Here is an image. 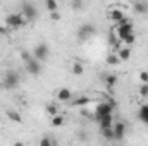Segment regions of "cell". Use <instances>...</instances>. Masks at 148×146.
<instances>
[{"instance_id":"6da1fadb","label":"cell","mask_w":148,"mask_h":146,"mask_svg":"<svg viewBox=\"0 0 148 146\" xmlns=\"http://www.w3.org/2000/svg\"><path fill=\"white\" fill-rule=\"evenodd\" d=\"M21 83V76L16 71H7L3 74V88L5 89H16Z\"/></svg>"},{"instance_id":"7a4b0ae2","label":"cell","mask_w":148,"mask_h":146,"mask_svg":"<svg viewBox=\"0 0 148 146\" xmlns=\"http://www.w3.org/2000/svg\"><path fill=\"white\" fill-rule=\"evenodd\" d=\"M5 24L12 29H17V28H23L26 24V19L23 14H9L7 19H5Z\"/></svg>"},{"instance_id":"3957f363","label":"cell","mask_w":148,"mask_h":146,"mask_svg":"<svg viewBox=\"0 0 148 146\" xmlns=\"http://www.w3.org/2000/svg\"><path fill=\"white\" fill-rule=\"evenodd\" d=\"M21 14L24 16V19H26L28 23H33V21L36 19V16H38L36 7H35L33 3H29V2H24V3H23V7H21Z\"/></svg>"},{"instance_id":"277c9868","label":"cell","mask_w":148,"mask_h":146,"mask_svg":"<svg viewBox=\"0 0 148 146\" xmlns=\"http://www.w3.org/2000/svg\"><path fill=\"white\" fill-rule=\"evenodd\" d=\"M114 108H115L114 102H100L95 108V119H98L102 115H107V113H114Z\"/></svg>"},{"instance_id":"5b68a950","label":"cell","mask_w":148,"mask_h":146,"mask_svg":"<svg viewBox=\"0 0 148 146\" xmlns=\"http://www.w3.org/2000/svg\"><path fill=\"white\" fill-rule=\"evenodd\" d=\"M95 33H97V28H95L91 23H88V24H83V26L79 28L77 38H79V41H84V40H88V38L95 36Z\"/></svg>"},{"instance_id":"8992f818","label":"cell","mask_w":148,"mask_h":146,"mask_svg":"<svg viewBox=\"0 0 148 146\" xmlns=\"http://www.w3.org/2000/svg\"><path fill=\"white\" fill-rule=\"evenodd\" d=\"M33 55H35V59L40 60V62L47 60V59H48V55H50L48 45H47V43H40V45H36V46H35V50H33Z\"/></svg>"},{"instance_id":"52a82bcc","label":"cell","mask_w":148,"mask_h":146,"mask_svg":"<svg viewBox=\"0 0 148 146\" xmlns=\"http://www.w3.org/2000/svg\"><path fill=\"white\" fill-rule=\"evenodd\" d=\"M24 65H26V71L28 74H31V76H38V74L41 72V64H40V60L36 59H29V60H26L24 62Z\"/></svg>"},{"instance_id":"ba28073f","label":"cell","mask_w":148,"mask_h":146,"mask_svg":"<svg viewBox=\"0 0 148 146\" xmlns=\"http://www.w3.org/2000/svg\"><path fill=\"white\" fill-rule=\"evenodd\" d=\"M112 129H114V139L121 141V139L126 136V124H124V122H115V124L112 126Z\"/></svg>"},{"instance_id":"9c48e42d","label":"cell","mask_w":148,"mask_h":146,"mask_svg":"<svg viewBox=\"0 0 148 146\" xmlns=\"http://www.w3.org/2000/svg\"><path fill=\"white\" fill-rule=\"evenodd\" d=\"M97 120H98L100 129H107V127H112V126H114V117H112V113L102 115V117H98Z\"/></svg>"},{"instance_id":"30bf717a","label":"cell","mask_w":148,"mask_h":146,"mask_svg":"<svg viewBox=\"0 0 148 146\" xmlns=\"http://www.w3.org/2000/svg\"><path fill=\"white\" fill-rule=\"evenodd\" d=\"M57 98H59L60 102H69V100L73 98V93H71L69 88H60V89L57 91Z\"/></svg>"},{"instance_id":"8fae6325","label":"cell","mask_w":148,"mask_h":146,"mask_svg":"<svg viewBox=\"0 0 148 146\" xmlns=\"http://www.w3.org/2000/svg\"><path fill=\"white\" fill-rule=\"evenodd\" d=\"M115 53L119 55L121 62H126V60H129V57H131V46H122V48H119Z\"/></svg>"},{"instance_id":"7c38bea8","label":"cell","mask_w":148,"mask_h":146,"mask_svg":"<svg viewBox=\"0 0 148 146\" xmlns=\"http://www.w3.org/2000/svg\"><path fill=\"white\" fill-rule=\"evenodd\" d=\"M134 12L136 14H147L148 12V3L145 0H136V3H134Z\"/></svg>"},{"instance_id":"4fadbf2b","label":"cell","mask_w":148,"mask_h":146,"mask_svg":"<svg viewBox=\"0 0 148 146\" xmlns=\"http://www.w3.org/2000/svg\"><path fill=\"white\" fill-rule=\"evenodd\" d=\"M122 17H124V14H122V10H121V9H110V12H109V19H110V21L119 23Z\"/></svg>"},{"instance_id":"5bb4252c","label":"cell","mask_w":148,"mask_h":146,"mask_svg":"<svg viewBox=\"0 0 148 146\" xmlns=\"http://www.w3.org/2000/svg\"><path fill=\"white\" fill-rule=\"evenodd\" d=\"M138 119H140L143 124L148 126V105H141V107H140V110H138Z\"/></svg>"},{"instance_id":"9a60e30c","label":"cell","mask_w":148,"mask_h":146,"mask_svg":"<svg viewBox=\"0 0 148 146\" xmlns=\"http://www.w3.org/2000/svg\"><path fill=\"white\" fill-rule=\"evenodd\" d=\"M103 83H105V86L112 89V88H115V84H117V77L114 76V74H109V76H105L103 77Z\"/></svg>"},{"instance_id":"2e32d148","label":"cell","mask_w":148,"mask_h":146,"mask_svg":"<svg viewBox=\"0 0 148 146\" xmlns=\"http://www.w3.org/2000/svg\"><path fill=\"white\" fill-rule=\"evenodd\" d=\"M45 7H47V10L52 14V12L59 10V2H57V0H45Z\"/></svg>"},{"instance_id":"e0dca14e","label":"cell","mask_w":148,"mask_h":146,"mask_svg":"<svg viewBox=\"0 0 148 146\" xmlns=\"http://www.w3.org/2000/svg\"><path fill=\"white\" fill-rule=\"evenodd\" d=\"M90 103V98L88 96H79V98H74L73 105L74 107H84V105H88Z\"/></svg>"},{"instance_id":"ac0fdd59","label":"cell","mask_w":148,"mask_h":146,"mask_svg":"<svg viewBox=\"0 0 148 146\" xmlns=\"http://www.w3.org/2000/svg\"><path fill=\"white\" fill-rule=\"evenodd\" d=\"M107 64H109V65H117V64H121V59H119V55H117L115 52H112L110 55L107 57Z\"/></svg>"},{"instance_id":"d6986e66","label":"cell","mask_w":148,"mask_h":146,"mask_svg":"<svg viewBox=\"0 0 148 146\" xmlns=\"http://www.w3.org/2000/svg\"><path fill=\"white\" fill-rule=\"evenodd\" d=\"M7 117H9L12 122H21V113L16 112V110H9V112H7Z\"/></svg>"},{"instance_id":"ffe728a7","label":"cell","mask_w":148,"mask_h":146,"mask_svg":"<svg viewBox=\"0 0 148 146\" xmlns=\"http://www.w3.org/2000/svg\"><path fill=\"white\" fill-rule=\"evenodd\" d=\"M62 124H64V117H62V115H59V113H57V115H53V119H52V126H53V127H60Z\"/></svg>"},{"instance_id":"44dd1931","label":"cell","mask_w":148,"mask_h":146,"mask_svg":"<svg viewBox=\"0 0 148 146\" xmlns=\"http://www.w3.org/2000/svg\"><path fill=\"white\" fill-rule=\"evenodd\" d=\"M83 64H79V62H74L73 64V74H76V76H81L83 74Z\"/></svg>"},{"instance_id":"7402d4cb","label":"cell","mask_w":148,"mask_h":146,"mask_svg":"<svg viewBox=\"0 0 148 146\" xmlns=\"http://www.w3.org/2000/svg\"><path fill=\"white\" fill-rule=\"evenodd\" d=\"M57 112H59V108H57L55 103H48V105H47V113H48V115L53 117V115H57Z\"/></svg>"},{"instance_id":"603a6c76","label":"cell","mask_w":148,"mask_h":146,"mask_svg":"<svg viewBox=\"0 0 148 146\" xmlns=\"http://www.w3.org/2000/svg\"><path fill=\"white\" fill-rule=\"evenodd\" d=\"M100 131H102L103 138H107V139H114V129H112V127H107V129H100Z\"/></svg>"},{"instance_id":"cb8c5ba5","label":"cell","mask_w":148,"mask_h":146,"mask_svg":"<svg viewBox=\"0 0 148 146\" xmlns=\"http://www.w3.org/2000/svg\"><path fill=\"white\" fill-rule=\"evenodd\" d=\"M134 40H136V36H134V33H131V35H127V36L124 38L122 41H124V43H126L127 46H131V45L134 43Z\"/></svg>"},{"instance_id":"d4e9b609","label":"cell","mask_w":148,"mask_h":146,"mask_svg":"<svg viewBox=\"0 0 148 146\" xmlns=\"http://www.w3.org/2000/svg\"><path fill=\"white\" fill-rule=\"evenodd\" d=\"M71 3H73L74 10H81L83 9V0H71Z\"/></svg>"},{"instance_id":"484cf974","label":"cell","mask_w":148,"mask_h":146,"mask_svg":"<svg viewBox=\"0 0 148 146\" xmlns=\"http://www.w3.org/2000/svg\"><path fill=\"white\" fill-rule=\"evenodd\" d=\"M140 95H141V96H148V83H141Z\"/></svg>"},{"instance_id":"4316f807","label":"cell","mask_w":148,"mask_h":146,"mask_svg":"<svg viewBox=\"0 0 148 146\" xmlns=\"http://www.w3.org/2000/svg\"><path fill=\"white\" fill-rule=\"evenodd\" d=\"M140 81H141V83H148V72L147 71H141V72H140Z\"/></svg>"},{"instance_id":"83f0119b","label":"cell","mask_w":148,"mask_h":146,"mask_svg":"<svg viewBox=\"0 0 148 146\" xmlns=\"http://www.w3.org/2000/svg\"><path fill=\"white\" fill-rule=\"evenodd\" d=\"M40 145H41V146H52V145H53V141H52V139H48V138H43V139L40 141Z\"/></svg>"},{"instance_id":"f1b7e54d","label":"cell","mask_w":148,"mask_h":146,"mask_svg":"<svg viewBox=\"0 0 148 146\" xmlns=\"http://www.w3.org/2000/svg\"><path fill=\"white\" fill-rule=\"evenodd\" d=\"M21 59H23L24 62H26V60H29V59H31V55H29V52H26V50H24V52H21Z\"/></svg>"},{"instance_id":"f546056e","label":"cell","mask_w":148,"mask_h":146,"mask_svg":"<svg viewBox=\"0 0 148 146\" xmlns=\"http://www.w3.org/2000/svg\"><path fill=\"white\" fill-rule=\"evenodd\" d=\"M52 21H60V14L55 10V12H52Z\"/></svg>"},{"instance_id":"4dcf8cb0","label":"cell","mask_w":148,"mask_h":146,"mask_svg":"<svg viewBox=\"0 0 148 146\" xmlns=\"http://www.w3.org/2000/svg\"><path fill=\"white\" fill-rule=\"evenodd\" d=\"M3 33H5V29H3V28L0 26V35H3Z\"/></svg>"}]
</instances>
